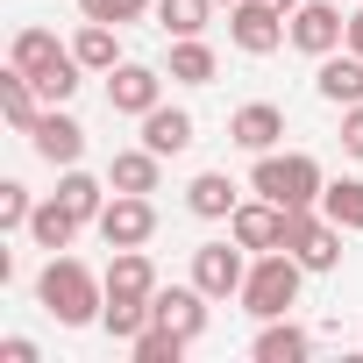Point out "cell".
<instances>
[{"label":"cell","mask_w":363,"mask_h":363,"mask_svg":"<svg viewBox=\"0 0 363 363\" xmlns=\"http://www.w3.org/2000/svg\"><path fill=\"white\" fill-rule=\"evenodd\" d=\"M250 193H264V200H278V207H313L320 193H328V178H320V164L306 157V150H264L257 157V171H250Z\"/></svg>","instance_id":"cell-2"},{"label":"cell","mask_w":363,"mask_h":363,"mask_svg":"<svg viewBox=\"0 0 363 363\" xmlns=\"http://www.w3.org/2000/svg\"><path fill=\"white\" fill-rule=\"evenodd\" d=\"M186 349H193L186 335H171V328H157V320H150V328H143V335L128 342V356H135V363H178Z\"/></svg>","instance_id":"cell-27"},{"label":"cell","mask_w":363,"mask_h":363,"mask_svg":"<svg viewBox=\"0 0 363 363\" xmlns=\"http://www.w3.org/2000/svg\"><path fill=\"white\" fill-rule=\"evenodd\" d=\"M285 221H292V207H278V200H250V207L228 214V235H235L250 257H264V250H285Z\"/></svg>","instance_id":"cell-9"},{"label":"cell","mask_w":363,"mask_h":363,"mask_svg":"<svg viewBox=\"0 0 363 363\" xmlns=\"http://www.w3.org/2000/svg\"><path fill=\"white\" fill-rule=\"evenodd\" d=\"M271 8H278V15H292V8H299V0H271Z\"/></svg>","instance_id":"cell-34"},{"label":"cell","mask_w":363,"mask_h":363,"mask_svg":"<svg viewBox=\"0 0 363 363\" xmlns=\"http://www.w3.org/2000/svg\"><path fill=\"white\" fill-rule=\"evenodd\" d=\"M299 278H306V264H299L292 250H264V257L250 264V278H242V313L278 320V313L299 299Z\"/></svg>","instance_id":"cell-3"},{"label":"cell","mask_w":363,"mask_h":363,"mask_svg":"<svg viewBox=\"0 0 363 363\" xmlns=\"http://www.w3.org/2000/svg\"><path fill=\"white\" fill-rule=\"evenodd\" d=\"M342 150H349V157H363V100H356V107H342Z\"/></svg>","instance_id":"cell-31"},{"label":"cell","mask_w":363,"mask_h":363,"mask_svg":"<svg viewBox=\"0 0 363 363\" xmlns=\"http://www.w3.org/2000/svg\"><path fill=\"white\" fill-rule=\"evenodd\" d=\"M57 200H65V207H72L79 221H100V214H107V186H100L93 171H79V164H72V171L57 178Z\"/></svg>","instance_id":"cell-22"},{"label":"cell","mask_w":363,"mask_h":363,"mask_svg":"<svg viewBox=\"0 0 363 363\" xmlns=\"http://www.w3.org/2000/svg\"><path fill=\"white\" fill-rule=\"evenodd\" d=\"M349 50H356V57H363V8H356V15H349Z\"/></svg>","instance_id":"cell-33"},{"label":"cell","mask_w":363,"mask_h":363,"mask_svg":"<svg viewBox=\"0 0 363 363\" xmlns=\"http://www.w3.org/2000/svg\"><path fill=\"white\" fill-rule=\"evenodd\" d=\"M186 207H193L200 221H228V214L242 207V186H235L228 171H200L193 186H186Z\"/></svg>","instance_id":"cell-17"},{"label":"cell","mask_w":363,"mask_h":363,"mask_svg":"<svg viewBox=\"0 0 363 363\" xmlns=\"http://www.w3.org/2000/svg\"><path fill=\"white\" fill-rule=\"evenodd\" d=\"M0 107H8V121H15V128H22V135H29V128H36V121H43V107H36V79H29V72H15V65H8V79H0Z\"/></svg>","instance_id":"cell-25"},{"label":"cell","mask_w":363,"mask_h":363,"mask_svg":"<svg viewBox=\"0 0 363 363\" xmlns=\"http://www.w3.org/2000/svg\"><path fill=\"white\" fill-rule=\"evenodd\" d=\"M221 8H235V0H221Z\"/></svg>","instance_id":"cell-35"},{"label":"cell","mask_w":363,"mask_h":363,"mask_svg":"<svg viewBox=\"0 0 363 363\" xmlns=\"http://www.w3.org/2000/svg\"><path fill=\"white\" fill-rule=\"evenodd\" d=\"M313 86H320L328 107H356V100H363V57H356V50H328L320 72H313Z\"/></svg>","instance_id":"cell-15"},{"label":"cell","mask_w":363,"mask_h":363,"mask_svg":"<svg viewBox=\"0 0 363 363\" xmlns=\"http://www.w3.org/2000/svg\"><path fill=\"white\" fill-rule=\"evenodd\" d=\"M292 43H299L306 57H328V50L349 43V15L328 8V0H299V8H292Z\"/></svg>","instance_id":"cell-8"},{"label":"cell","mask_w":363,"mask_h":363,"mask_svg":"<svg viewBox=\"0 0 363 363\" xmlns=\"http://www.w3.org/2000/svg\"><path fill=\"white\" fill-rule=\"evenodd\" d=\"M0 363H36V342L29 335H8V342H0Z\"/></svg>","instance_id":"cell-32"},{"label":"cell","mask_w":363,"mask_h":363,"mask_svg":"<svg viewBox=\"0 0 363 363\" xmlns=\"http://www.w3.org/2000/svg\"><path fill=\"white\" fill-rule=\"evenodd\" d=\"M79 228H86V221H79L65 200H43V207L29 214V242H36V250H50V257H57V250H72V235H79Z\"/></svg>","instance_id":"cell-20"},{"label":"cell","mask_w":363,"mask_h":363,"mask_svg":"<svg viewBox=\"0 0 363 363\" xmlns=\"http://www.w3.org/2000/svg\"><path fill=\"white\" fill-rule=\"evenodd\" d=\"M72 50H79L86 72H114V65H121V36H114V22H86V29L72 36Z\"/></svg>","instance_id":"cell-23"},{"label":"cell","mask_w":363,"mask_h":363,"mask_svg":"<svg viewBox=\"0 0 363 363\" xmlns=\"http://www.w3.org/2000/svg\"><path fill=\"white\" fill-rule=\"evenodd\" d=\"M242 278H250V250L242 242H200L193 250V285L207 299H242Z\"/></svg>","instance_id":"cell-6"},{"label":"cell","mask_w":363,"mask_h":363,"mask_svg":"<svg viewBox=\"0 0 363 363\" xmlns=\"http://www.w3.org/2000/svg\"><path fill=\"white\" fill-rule=\"evenodd\" d=\"M157 93H164V79H157L150 65H114V72H107V107H114V114H135V121H143V114L157 107Z\"/></svg>","instance_id":"cell-11"},{"label":"cell","mask_w":363,"mask_h":363,"mask_svg":"<svg viewBox=\"0 0 363 363\" xmlns=\"http://www.w3.org/2000/svg\"><path fill=\"white\" fill-rule=\"evenodd\" d=\"M79 15H86V22H114V29H128V22L150 15V0H79Z\"/></svg>","instance_id":"cell-29"},{"label":"cell","mask_w":363,"mask_h":363,"mask_svg":"<svg viewBox=\"0 0 363 363\" xmlns=\"http://www.w3.org/2000/svg\"><path fill=\"white\" fill-rule=\"evenodd\" d=\"M285 36H292V15H278L271 0H235V8H228V43L242 57H271Z\"/></svg>","instance_id":"cell-4"},{"label":"cell","mask_w":363,"mask_h":363,"mask_svg":"<svg viewBox=\"0 0 363 363\" xmlns=\"http://www.w3.org/2000/svg\"><path fill=\"white\" fill-rule=\"evenodd\" d=\"M157 178H164V157L143 143V150H121L114 164H107V186L114 193H157Z\"/></svg>","instance_id":"cell-19"},{"label":"cell","mask_w":363,"mask_h":363,"mask_svg":"<svg viewBox=\"0 0 363 363\" xmlns=\"http://www.w3.org/2000/svg\"><path fill=\"white\" fill-rule=\"evenodd\" d=\"M207 15H214V0H157V22H164L171 36H200Z\"/></svg>","instance_id":"cell-28"},{"label":"cell","mask_w":363,"mask_h":363,"mask_svg":"<svg viewBox=\"0 0 363 363\" xmlns=\"http://www.w3.org/2000/svg\"><path fill=\"white\" fill-rule=\"evenodd\" d=\"M29 143H36V157H43V164H57V171H72V164L86 157V128H79L72 114H57V107L29 128Z\"/></svg>","instance_id":"cell-12"},{"label":"cell","mask_w":363,"mask_h":363,"mask_svg":"<svg viewBox=\"0 0 363 363\" xmlns=\"http://www.w3.org/2000/svg\"><path fill=\"white\" fill-rule=\"evenodd\" d=\"M107 299L150 306V299H157V264H150L143 250H114V264H107Z\"/></svg>","instance_id":"cell-13"},{"label":"cell","mask_w":363,"mask_h":363,"mask_svg":"<svg viewBox=\"0 0 363 363\" xmlns=\"http://www.w3.org/2000/svg\"><path fill=\"white\" fill-rule=\"evenodd\" d=\"M342 235H349V228H335V221L313 214V207H292V221H285V250H292L306 271H335V264H342Z\"/></svg>","instance_id":"cell-5"},{"label":"cell","mask_w":363,"mask_h":363,"mask_svg":"<svg viewBox=\"0 0 363 363\" xmlns=\"http://www.w3.org/2000/svg\"><path fill=\"white\" fill-rule=\"evenodd\" d=\"M250 356H257V363H306V356H313V335L292 328V320L278 313V320H264V335H257Z\"/></svg>","instance_id":"cell-18"},{"label":"cell","mask_w":363,"mask_h":363,"mask_svg":"<svg viewBox=\"0 0 363 363\" xmlns=\"http://www.w3.org/2000/svg\"><path fill=\"white\" fill-rule=\"evenodd\" d=\"M228 135H235L250 157H264V150H278V135H285V107H271V100H250V107H235Z\"/></svg>","instance_id":"cell-14"},{"label":"cell","mask_w":363,"mask_h":363,"mask_svg":"<svg viewBox=\"0 0 363 363\" xmlns=\"http://www.w3.org/2000/svg\"><path fill=\"white\" fill-rule=\"evenodd\" d=\"M214 72H221V65H214V50H207L200 36H178V43H171V79H178V86H214Z\"/></svg>","instance_id":"cell-24"},{"label":"cell","mask_w":363,"mask_h":363,"mask_svg":"<svg viewBox=\"0 0 363 363\" xmlns=\"http://www.w3.org/2000/svg\"><path fill=\"white\" fill-rule=\"evenodd\" d=\"M29 214H36V200H29V186H22V178H8V186H0V228H29Z\"/></svg>","instance_id":"cell-30"},{"label":"cell","mask_w":363,"mask_h":363,"mask_svg":"<svg viewBox=\"0 0 363 363\" xmlns=\"http://www.w3.org/2000/svg\"><path fill=\"white\" fill-rule=\"evenodd\" d=\"M36 299H43V313L57 320V328H93L100 313H107V278H93L79 257H50L43 264V278H36Z\"/></svg>","instance_id":"cell-1"},{"label":"cell","mask_w":363,"mask_h":363,"mask_svg":"<svg viewBox=\"0 0 363 363\" xmlns=\"http://www.w3.org/2000/svg\"><path fill=\"white\" fill-rule=\"evenodd\" d=\"M143 143H150L157 157H186V150H193V114H186V107H164V100H157V107L143 114Z\"/></svg>","instance_id":"cell-16"},{"label":"cell","mask_w":363,"mask_h":363,"mask_svg":"<svg viewBox=\"0 0 363 363\" xmlns=\"http://www.w3.org/2000/svg\"><path fill=\"white\" fill-rule=\"evenodd\" d=\"M320 214L349 235H363V178H335V186L320 193Z\"/></svg>","instance_id":"cell-26"},{"label":"cell","mask_w":363,"mask_h":363,"mask_svg":"<svg viewBox=\"0 0 363 363\" xmlns=\"http://www.w3.org/2000/svg\"><path fill=\"white\" fill-rule=\"evenodd\" d=\"M93 228H100L107 250H143V242L157 235V207H150V193H114Z\"/></svg>","instance_id":"cell-7"},{"label":"cell","mask_w":363,"mask_h":363,"mask_svg":"<svg viewBox=\"0 0 363 363\" xmlns=\"http://www.w3.org/2000/svg\"><path fill=\"white\" fill-rule=\"evenodd\" d=\"M65 57H72V50H65V43H57L50 29H22V36H15V57H8V65H15V72H29V79H43V72H57Z\"/></svg>","instance_id":"cell-21"},{"label":"cell","mask_w":363,"mask_h":363,"mask_svg":"<svg viewBox=\"0 0 363 363\" xmlns=\"http://www.w3.org/2000/svg\"><path fill=\"white\" fill-rule=\"evenodd\" d=\"M150 320L171 328V335H186V342H200V335H207V292H200V285H157Z\"/></svg>","instance_id":"cell-10"}]
</instances>
